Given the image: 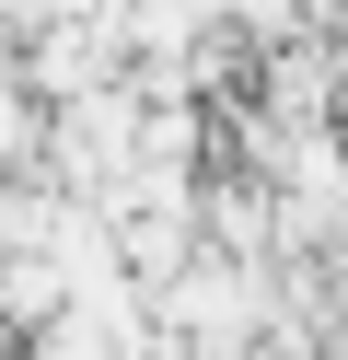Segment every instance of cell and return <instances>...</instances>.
Here are the masks:
<instances>
[{
    "instance_id": "6da1fadb",
    "label": "cell",
    "mask_w": 348,
    "mask_h": 360,
    "mask_svg": "<svg viewBox=\"0 0 348 360\" xmlns=\"http://www.w3.org/2000/svg\"><path fill=\"white\" fill-rule=\"evenodd\" d=\"M278 314H290L278 256H221V244H186V256L151 279V360H244Z\"/></svg>"
},
{
    "instance_id": "7a4b0ae2",
    "label": "cell",
    "mask_w": 348,
    "mask_h": 360,
    "mask_svg": "<svg viewBox=\"0 0 348 360\" xmlns=\"http://www.w3.org/2000/svg\"><path fill=\"white\" fill-rule=\"evenodd\" d=\"M35 163V105H23V82L0 70V174H23Z\"/></svg>"
},
{
    "instance_id": "3957f363",
    "label": "cell",
    "mask_w": 348,
    "mask_h": 360,
    "mask_svg": "<svg viewBox=\"0 0 348 360\" xmlns=\"http://www.w3.org/2000/svg\"><path fill=\"white\" fill-rule=\"evenodd\" d=\"M244 360H314V326H302V314H278V326H267V337H255V349H244Z\"/></svg>"
}]
</instances>
